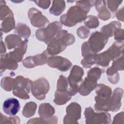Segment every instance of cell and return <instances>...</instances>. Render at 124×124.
<instances>
[{"instance_id":"42","label":"cell","mask_w":124,"mask_h":124,"mask_svg":"<svg viewBox=\"0 0 124 124\" xmlns=\"http://www.w3.org/2000/svg\"><path fill=\"white\" fill-rule=\"evenodd\" d=\"M81 54L82 56L84 58L88 55L93 54L90 47L88 45L87 41L84 42L81 46Z\"/></svg>"},{"instance_id":"6","label":"cell","mask_w":124,"mask_h":124,"mask_svg":"<svg viewBox=\"0 0 124 124\" xmlns=\"http://www.w3.org/2000/svg\"><path fill=\"white\" fill-rule=\"evenodd\" d=\"M84 114L87 124H107L111 122L109 113L105 111L95 112L91 107L85 108Z\"/></svg>"},{"instance_id":"37","label":"cell","mask_w":124,"mask_h":124,"mask_svg":"<svg viewBox=\"0 0 124 124\" xmlns=\"http://www.w3.org/2000/svg\"><path fill=\"white\" fill-rule=\"evenodd\" d=\"M112 69L115 71H123L124 69V55H122L121 56L118 58L113 60L111 67Z\"/></svg>"},{"instance_id":"15","label":"cell","mask_w":124,"mask_h":124,"mask_svg":"<svg viewBox=\"0 0 124 124\" xmlns=\"http://www.w3.org/2000/svg\"><path fill=\"white\" fill-rule=\"evenodd\" d=\"M20 103L15 98H9L5 100L2 106L4 112L10 116H15L20 110Z\"/></svg>"},{"instance_id":"30","label":"cell","mask_w":124,"mask_h":124,"mask_svg":"<svg viewBox=\"0 0 124 124\" xmlns=\"http://www.w3.org/2000/svg\"><path fill=\"white\" fill-rule=\"evenodd\" d=\"M111 60L106 51L96 54V64L103 67H107L109 64Z\"/></svg>"},{"instance_id":"24","label":"cell","mask_w":124,"mask_h":124,"mask_svg":"<svg viewBox=\"0 0 124 124\" xmlns=\"http://www.w3.org/2000/svg\"><path fill=\"white\" fill-rule=\"evenodd\" d=\"M71 95L68 91H59L56 90L53 102L58 105H63L71 99Z\"/></svg>"},{"instance_id":"36","label":"cell","mask_w":124,"mask_h":124,"mask_svg":"<svg viewBox=\"0 0 124 124\" xmlns=\"http://www.w3.org/2000/svg\"><path fill=\"white\" fill-rule=\"evenodd\" d=\"M0 13L1 20H3L4 19H5L9 16L13 14L12 11L9 8V7L8 6L6 5L5 1H3V3H2L1 0Z\"/></svg>"},{"instance_id":"25","label":"cell","mask_w":124,"mask_h":124,"mask_svg":"<svg viewBox=\"0 0 124 124\" xmlns=\"http://www.w3.org/2000/svg\"><path fill=\"white\" fill-rule=\"evenodd\" d=\"M65 2L64 0H53L52 6L49 9V13L55 16L60 15L64 10Z\"/></svg>"},{"instance_id":"5","label":"cell","mask_w":124,"mask_h":124,"mask_svg":"<svg viewBox=\"0 0 124 124\" xmlns=\"http://www.w3.org/2000/svg\"><path fill=\"white\" fill-rule=\"evenodd\" d=\"M15 79L16 84L13 90V94L21 99H29V93L31 90L32 81L22 76H18Z\"/></svg>"},{"instance_id":"39","label":"cell","mask_w":124,"mask_h":124,"mask_svg":"<svg viewBox=\"0 0 124 124\" xmlns=\"http://www.w3.org/2000/svg\"><path fill=\"white\" fill-rule=\"evenodd\" d=\"M0 116V123L4 124H19L20 123V119L17 116H11L7 117L1 113Z\"/></svg>"},{"instance_id":"45","label":"cell","mask_w":124,"mask_h":124,"mask_svg":"<svg viewBox=\"0 0 124 124\" xmlns=\"http://www.w3.org/2000/svg\"><path fill=\"white\" fill-rule=\"evenodd\" d=\"M113 124H124V112L122 111L116 114L112 122Z\"/></svg>"},{"instance_id":"33","label":"cell","mask_w":124,"mask_h":124,"mask_svg":"<svg viewBox=\"0 0 124 124\" xmlns=\"http://www.w3.org/2000/svg\"><path fill=\"white\" fill-rule=\"evenodd\" d=\"M106 73L108 77V79L111 83L115 84L118 82L120 79L118 71H115L110 67H109L108 68Z\"/></svg>"},{"instance_id":"3","label":"cell","mask_w":124,"mask_h":124,"mask_svg":"<svg viewBox=\"0 0 124 124\" xmlns=\"http://www.w3.org/2000/svg\"><path fill=\"white\" fill-rule=\"evenodd\" d=\"M62 25L59 21H54L49 23L46 28H40L36 30L35 36L36 38L45 44L48 43L56 36L59 31L62 30Z\"/></svg>"},{"instance_id":"46","label":"cell","mask_w":124,"mask_h":124,"mask_svg":"<svg viewBox=\"0 0 124 124\" xmlns=\"http://www.w3.org/2000/svg\"><path fill=\"white\" fill-rule=\"evenodd\" d=\"M116 18L122 21H124V7L119 9L116 14Z\"/></svg>"},{"instance_id":"16","label":"cell","mask_w":124,"mask_h":124,"mask_svg":"<svg viewBox=\"0 0 124 124\" xmlns=\"http://www.w3.org/2000/svg\"><path fill=\"white\" fill-rule=\"evenodd\" d=\"M123 93V90L120 88H117L113 91L110 98V111L115 112L120 109L122 105L121 100Z\"/></svg>"},{"instance_id":"44","label":"cell","mask_w":124,"mask_h":124,"mask_svg":"<svg viewBox=\"0 0 124 124\" xmlns=\"http://www.w3.org/2000/svg\"><path fill=\"white\" fill-rule=\"evenodd\" d=\"M114 39L116 41H123L124 39V30L121 28L117 29L114 33Z\"/></svg>"},{"instance_id":"43","label":"cell","mask_w":124,"mask_h":124,"mask_svg":"<svg viewBox=\"0 0 124 124\" xmlns=\"http://www.w3.org/2000/svg\"><path fill=\"white\" fill-rule=\"evenodd\" d=\"M33 1L34 3H35L38 6L44 9H47L49 7L51 3L50 0H35Z\"/></svg>"},{"instance_id":"1","label":"cell","mask_w":124,"mask_h":124,"mask_svg":"<svg viewBox=\"0 0 124 124\" xmlns=\"http://www.w3.org/2000/svg\"><path fill=\"white\" fill-rule=\"evenodd\" d=\"M95 89L96 93L94 97L95 103L94 106L95 110L98 112L110 111L111 89L105 84H99L97 85Z\"/></svg>"},{"instance_id":"17","label":"cell","mask_w":124,"mask_h":124,"mask_svg":"<svg viewBox=\"0 0 124 124\" xmlns=\"http://www.w3.org/2000/svg\"><path fill=\"white\" fill-rule=\"evenodd\" d=\"M124 41H116L106 51L111 61H113L123 54Z\"/></svg>"},{"instance_id":"28","label":"cell","mask_w":124,"mask_h":124,"mask_svg":"<svg viewBox=\"0 0 124 124\" xmlns=\"http://www.w3.org/2000/svg\"><path fill=\"white\" fill-rule=\"evenodd\" d=\"M37 108V105L35 102H29L24 106L22 110V115L26 118H30L34 115Z\"/></svg>"},{"instance_id":"18","label":"cell","mask_w":124,"mask_h":124,"mask_svg":"<svg viewBox=\"0 0 124 124\" xmlns=\"http://www.w3.org/2000/svg\"><path fill=\"white\" fill-rule=\"evenodd\" d=\"M97 81L87 77L80 84L78 88V93L83 96L88 95L97 86Z\"/></svg>"},{"instance_id":"38","label":"cell","mask_w":124,"mask_h":124,"mask_svg":"<svg viewBox=\"0 0 124 124\" xmlns=\"http://www.w3.org/2000/svg\"><path fill=\"white\" fill-rule=\"evenodd\" d=\"M95 0H82L77 1L76 5L86 11L87 13L89 12L91 7L94 6Z\"/></svg>"},{"instance_id":"19","label":"cell","mask_w":124,"mask_h":124,"mask_svg":"<svg viewBox=\"0 0 124 124\" xmlns=\"http://www.w3.org/2000/svg\"><path fill=\"white\" fill-rule=\"evenodd\" d=\"M28 39H25L23 44L8 53L9 57L13 61L18 62L22 61L28 46Z\"/></svg>"},{"instance_id":"13","label":"cell","mask_w":124,"mask_h":124,"mask_svg":"<svg viewBox=\"0 0 124 124\" xmlns=\"http://www.w3.org/2000/svg\"><path fill=\"white\" fill-rule=\"evenodd\" d=\"M28 16L31 23L34 27L41 28L49 23L48 19L41 11L35 8L32 7L29 10Z\"/></svg>"},{"instance_id":"47","label":"cell","mask_w":124,"mask_h":124,"mask_svg":"<svg viewBox=\"0 0 124 124\" xmlns=\"http://www.w3.org/2000/svg\"><path fill=\"white\" fill-rule=\"evenodd\" d=\"M6 52V49L5 47V45L3 42L1 41L0 42V54H5Z\"/></svg>"},{"instance_id":"26","label":"cell","mask_w":124,"mask_h":124,"mask_svg":"<svg viewBox=\"0 0 124 124\" xmlns=\"http://www.w3.org/2000/svg\"><path fill=\"white\" fill-rule=\"evenodd\" d=\"M14 32L20 37L28 39L31 34V31L30 28L25 24L18 23L15 28Z\"/></svg>"},{"instance_id":"12","label":"cell","mask_w":124,"mask_h":124,"mask_svg":"<svg viewBox=\"0 0 124 124\" xmlns=\"http://www.w3.org/2000/svg\"><path fill=\"white\" fill-rule=\"evenodd\" d=\"M47 63L49 67L62 72L68 71L72 66V63L68 59L59 56L48 58Z\"/></svg>"},{"instance_id":"40","label":"cell","mask_w":124,"mask_h":124,"mask_svg":"<svg viewBox=\"0 0 124 124\" xmlns=\"http://www.w3.org/2000/svg\"><path fill=\"white\" fill-rule=\"evenodd\" d=\"M90 30L85 26H81L77 30V34L78 36L83 39L87 38L90 33Z\"/></svg>"},{"instance_id":"34","label":"cell","mask_w":124,"mask_h":124,"mask_svg":"<svg viewBox=\"0 0 124 124\" xmlns=\"http://www.w3.org/2000/svg\"><path fill=\"white\" fill-rule=\"evenodd\" d=\"M103 72V69H100L98 67H94L88 71L87 73V77L97 81Z\"/></svg>"},{"instance_id":"20","label":"cell","mask_w":124,"mask_h":124,"mask_svg":"<svg viewBox=\"0 0 124 124\" xmlns=\"http://www.w3.org/2000/svg\"><path fill=\"white\" fill-rule=\"evenodd\" d=\"M94 6L98 12V16L102 20H107L111 17V14L106 7V0H95Z\"/></svg>"},{"instance_id":"23","label":"cell","mask_w":124,"mask_h":124,"mask_svg":"<svg viewBox=\"0 0 124 124\" xmlns=\"http://www.w3.org/2000/svg\"><path fill=\"white\" fill-rule=\"evenodd\" d=\"M121 23L118 21H113L110 22L108 24L102 27L100 32L104 33L108 38L114 35L116 31L120 28Z\"/></svg>"},{"instance_id":"27","label":"cell","mask_w":124,"mask_h":124,"mask_svg":"<svg viewBox=\"0 0 124 124\" xmlns=\"http://www.w3.org/2000/svg\"><path fill=\"white\" fill-rule=\"evenodd\" d=\"M15 27V21L14 15H11L4 19L1 25V31L4 33H7L14 29Z\"/></svg>"},{"instance_id":"4","label":"cell","mask_w":124,"mask_h":124,"mask_svg":"<svg viewBox=\"0 0 124 124\" xmlns=\"http://www.w3.org/2000/svg\"><path fill=\"white\" fill-rule=\"evenodd\" d=\"M83 75V69L79 66L75 65L72 67L67 78L68 92L71 96L76 95L78 92V88L82 82Z\"/></svg>"},{"instance_id":"8","label":"cell","mask_w":124,"mask_h":124,"mask_svg":"<svg viewBox=\"0 0 124 124\" xmlns=\"http://www.w3.org/2000/svg\"><path fill=\"white\" fill-rule=\"evenodd\" d=\"M50 86L48 81L44 78H39L32 83L31 91L32 94L37 99L44 100L48 93Z\"/></svg>"},{"instance_id":"9","label":"cell","mask_w":124,"mask_h":124,"mask_svg":"<svg viewBox=\"0 0 124 124\" xmlns=\"http://www.w3.org/2000/svg\"><path fill=\"white\" fill-rule=\"evenodd\" d=\"M66 114L63 118L64 124H77L81 117V108L76 102H72L66 108Z\"/></svg>"},{"instance_id":"7","label":"cell","mask_w":124,"mask_h":124,"mask_svg":"<svg viewBox=\"0 0 124 124\" xmlns=\"http://www.w3.org/2000/svg\"><path fill=\"white\" fill-rule=\"evenodd\" d=\"M108 38L101 32H93L87 41L93 53H97L102 50L108 42Z\"/></svg>"},{"instance_id":"21","label":"cell","mask_w":124,"mask_h":124,"mask_svg":"<svg viewBox=\"0 0 124 124\" xmlns=\"http://www.w3.org/2000/svg\"><path fill=\"white\" fill-rule=\"evenodd\" d=\"M0 73L6 69L16 70L18 67L17 62L12 60L8 53L0 55Z\"/></svg>"},{"instance_id":"22","label":"cell","mask_w":124,"mask_h":124,"mask_svg":"<svg viewBox=\"0 0 124 124\" xmlns=\"http://www.w3.org/2000/svg\"><path fill=\"white\" fill-rule=\"evenodd\" d=\"M24 40L16 34H10L5 37L4 40L5 45L8 49L16 48L21 46Z\"/></svg>"},{"instance_id":"10","label":"cell","mask_w":124,"mask_h":124,"mask_svg":"<svg viewBox=\"0 0 124 124\" xmlns=\"http://www.w3.org/2000/svg\"><path fill=\"white\" fill-rule=\"evenodd\" d=\"M55 112V108L49 103H42L39 107L38 114L40 117L44 120L45 123H57V117L53 116Z\"/></svg>"},{"instance_id":"32","label":"cell","mask_w":124,"mask_h":124,"mask_svg":"<svg viewBox=\"0 0 124 124\" xmlns=\"http://www.w3.org/2000/svg\"><path fill=\"white\" fill-rule=\"evenodd\" d=\"M96 64V53H93L84 57L81 61V64L86 68H90L94 64Z\"/></svg>"},{"instance_id":"35","label":"cell","mask_w":124,"mask_h":124,"mask_svg":"<svg viewBox=\"0 0 124 124\" xmlns=\"http://www.w3.org/2000/svg\"><path fill=\"white\" fill-rule=\"evenodd\" d=\"M68 86L67 78L63 75H61L57 81V90L62 92L68 91Z\"/></svg>"},{"instance_id":"41","label":"cell","mask_w":124,"mask_h":124,"mask_svg":"<svg viewBox=\"0 0 124 124\" xmlns=\"http://www.w3.org/2000/svg\"><path fill=\"white\" fill-rule=\"evenodd\" d=\"M122 2V0H106V5H107L110 11L113 13L117 10Z\"/></svg>"},{"instance_id":"31","label":"cell","mask_w":124,"mask_h":124,"mask_svg":"<svg viewBox=\"0 0 124 124\" xmlns=\"http://www.w3.org/2000/svg\"><path fill=\"white\" fill-rule=\"evenodd\" d=\"M84 23L88 29H94L97 28L99 25V22L97 17L94 16H87L84 20Z\"/></svg>"},{"instance_id":"14","label":"cell","mask_w":124,"mask_h":124,"mask_svg":"<svg viewBox=\"0 0 124 124\" xmlns=\"http://www.w3.org/2000/svg\"><path fill=\"white\" fill-rule=\"evenodd\" d=\"M67 47L62 39L56 35L47 44L46 50L49 55H55L63 51Z\"/></svg>"},{"instance_id":"2","label":"cell","mask_w":124,"mask_h":124,"mask_svg":"<svg viewBox=\"0 0 124 124\" xmlns=\"http://www.w3.org/2000/svg\"><path fill=\"white\" fill-rule=\"evenodd\" d=\"M88 13L77 5L71 7L67 13L61 16V23L68 27H72L77 23L81 22L87 17Z\"/></svg>"},{"instance_id":"29","label":"cell","mask_w":124,"mask_h":124,"mask_svg":"<svg viewBox=\"0 0 124 124\" xmlns=\"http://www.w3.org/2000/svg\"><path fill=\"white\" fill-rule=\"evenodd\" d=\"M16 84V79L10 77H3L1 80V87L6 91L13 90Z\"/></svg>"},{"instance_id":"11","label":"cell","mask_w":124,"mask_h":124,"mask_svg":"<svg viewBox=\"0 0 124 124\" xmlns=\"http://www.w3.org/2000/svg\"><path fill=\"white\" fill-rule=\"evenodd\" d=\"M48 55L47 50H46L41 54L26 57L22 61V64L27 68H32L38 65H43L47 62Z\"/></svg>"}]
</instances>
